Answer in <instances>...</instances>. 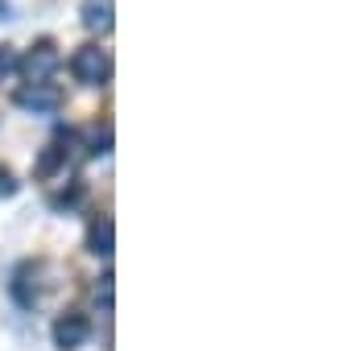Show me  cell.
<instances>
[{"label":"cell","mask_w":339,"mask_h":351,"mask_svg":"<svg viewBox=\"0 0 339 351\" xmlns=\"http://www.w3.org/2000/svg\"><path fill=\"white\" fill-rule=\"evenodd\" d=\"M71 75L83 83V87H104L112 79V54L104 46H79L71 54Z\"/></svg>","instance_id":"cell-1"},{"label":"cell","mask_w":339,"mask_h":351,"mask_svg":"<svg viewBox=\"0 0 339 351\" xmlns=\"http://www.w3.org/2000/svg\"><path fill=\"white\" fill-rule=\"evenodd\" d=\"M17 66L25 71V79H30V83H50V75L62 66V50H58L50 38H42V42H34V46H30V54H25V58H17Z\"/></svg>","instance_id":"cell-2"},{"label":"cell","mask_w":339,"mask_h":351,"mask_svg":"<svg viewBox=\"0 0 339 351\" xmlns=\"http://www.w3.org/2000/svg\"><path fill=\"white\" fill-rule=\"evenodd\" d=\"M17 108H25V112H34V116H54V112L62 108V91H58L54 83H25V87L17 91Z\"/></svg>","instance_id":"cell-3"},{"label":"cell","mask_w":339,"mask_h":351,"mask_svg":"<svg viewBox=\"0 0 339 351\" xmlns=\"http://www.w3.org/2000/svg\"><path fill=\"white\" fill-rule=\"evenodd\" d=\"M87 339H91V322H87L83 314H62V318L54 322V343H58L62 351H79Z\"/></svg>","instance_id":"cell-4"},{"label":"cell","mask_w":339,"mask_h":351,"mask_svg":"<svg viewBox=\"0 0 339 351\" xmlns=\"http://www.w3.org/2000/svg\"><path fill=\"white\" fill-rule=\"evenodd\" d=\"M83 25L91 34H108L112 29V17H116V0H83Z\"/></svg>","instance_id":"cell-5"},{"label":"cell","mask_w":339,"mask_h":351,"mask_svg":"<svg viewBox=\"0 0 339 351\" xmlns=\"http://www.w3.org/2000/svg\"><path fill=\"white\" fill-rule=\"evenodd\" d=\"M112 244H116V223L108 215L91 219V228H87V252L91 256H112Z\"/></svg>","instance_id":"cell-6"},{"label":"cell","mask_w":339,"mask_h":351,"mask_svg":"<svg viewBox=\"0 0 339 351\" xmlns=\"http://www.w3.org/2000/svg\"><path fill=\"white\" fill-rule=\"evenodd\" d=\"M62 161H67V149H62V141L46 145V153H42V161H38V178H50V173H54Z\"/></svg>","instance_id":"cell-7"},{"label":"cell","mask_w":339,"mask_h":351,"mask_svg":"<svg viewBox=\"0 0 339 351\" xmlns=\"http://www.w3.org/2000/svg\"><path fill=\"white\" fill-rule=\"evenodd\" d=\"M13 71H17V50L13 46H0V83H5Z\"/></svg>","instance_id":"cell-8"},{"label":"cell","mask_w":339,"mask_h":351,"mask_svg":"<svg viewBox=\"0 0 339 351\" xmlns=\"http://www.w3.org/2000/svg\"><path fill=\"white\" fill-rule=\"evenodd\" d=\"M108 145H112V124H104V128H95L91 132V153L100 157V153H108Z\"/></svg>","instance_id":"cell-9"},{"label":"cell","mask_w":339,"mask_h":351,"mask_svg":"<svg viewBox=\"0 0 339 351\" xmlns=\"http://www.w3.org/2000/svg\"><path fill=\"white\" fill-rule=\"evenodd\" d=\"M21 191V182L13 178V169H5V165H0V199H13Z\"/></svg>","instance_id":"cell-10"}]
</instances>
